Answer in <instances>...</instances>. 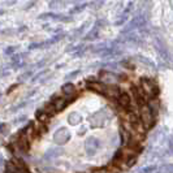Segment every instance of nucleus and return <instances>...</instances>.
Masks as SVG:
<instances>
[{
	"label": "nucleus",
	"instance_id": "obj_2",
	"mask_svg": "<svg viewBox=\"0 0 173 173\" xmlns=\"http://www.w3.org/2000/svg\"><path fill=\"white\" fill-rule=\"evenodd\" d=\"M74 93V86L72 83H67L63 86V95L65 96H70V94Z\"/></svg>",
	"mask_w": 173,
	"mask_h": 173
},
{
	"label": "nucleus",
	"instance_id": "obj_1",
	"mask_svg": "<svg viewBox=\"0 0 173 173\" xmlns=\"http://www.w3.org/2000/svg\"><path fill=\"white\" fill-rule=\"evenodd\" d=\"M74 98H72V96H56L54 100L50 103L52 107H54V109H55V112H60V111H63L65 107L69 104L72 100H73Z\"/></svg>",
	"mask_w": 173,
	"mask_h": 173
}]
</instances>
